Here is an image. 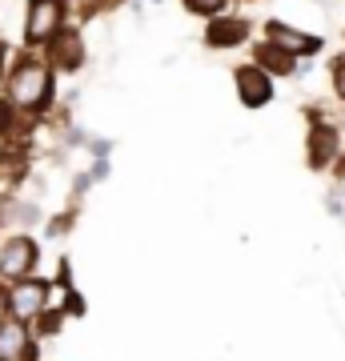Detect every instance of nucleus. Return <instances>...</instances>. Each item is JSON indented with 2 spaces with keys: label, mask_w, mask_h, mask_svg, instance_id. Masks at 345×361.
Returning a JSON list of instances; mask_svg holds the SVG:
<instances>
[{
  "label": "nucleus",
  "mask_w": 345,
  "mask_h": 361,
  "mask_svg": "<svg viewBox=\"0 0 345 361\" xmlns=\"http://www.w3.org/2000/svg\"><path fill=\"white\" fill-rule=\"evenodd\" d=\"M52 97V73L37 61H25V65L13 73V85H8V101L20 109V113H37L44 109Z\"/></svg>",
  "instance_id": "1"
},
{
  "label": "nucleus",
  "mask_w": 345,
  "mask_h": 361,
  "mask_svg": "<svg viewBox=\"0 0 345 361\" xmlns=\"http://www.w3.org/2000/svg\"><path fill=\"white\" fill-rule=\"evenodd\" d=\"M61 20H64L61 0H32V4H28V20H25V37L32 40V44L52 40L56 28H61Z\"/></svg>",
  "instance_id": "2"
},
{
  "label": "nucleus",
  "mask_w": 345,
  "mask_h": 361,
  "mask_svg": "<svg viewBox=\"0 0 345 361\" xmlns=\"http://www.w3.org/2000/svg\"><path fill=\"white\" fill-rule=\"evenodd\" d=\"M237 97L245 109H261L273 97V80L265 68H237Z\"/></svg>",
  "instance_id": "3"
},
{
  "label": "nucleus",
  "mask_w": 345,
  "mask_h": 361,
  "mask_svg": "<svg viewBox=\"0 0 345 361\" xmlns=\"http://www.w3.org/2000/svg\"><path fill=\"white\" fill-rule=\"evenodd\" d=\"M32 261H37V245L28 237H13L8 245L0 249V273L4 277H25L32 269Z\"/></svg>",
  "instance_id": "4"
},
{
  "label": "nucleus",
  "mask_w": 345,
  "mask_h": 361,
  "mask_svg": "<svg viewBox=\"0 0 345 361\" xmlns=\"http://www.w3.org/2000/svg\"><path fill=\"white\" fill-rule=\"evenodd\" d=\"M269 44H282L289 56H297V52H305V56H313V52H321V40L309 37V32H297V28L289 25H269Z\"/></svg>",
  "instance_id": "5"
},
{
  "label": "nucleus",
  "mask_w": 345,
  "mask_h": 361,
  "mask_svg": "<svg viewBox=\"0 0 345 361\" xmlns=\"http://www.w3.org/2000/svg\"><path fill=\"white\" fill-rule=\"evenodd\" d=\"M44 301H49V285H44V281L16 285L13 297H8V305H13L16 317H37V313L44 310Z\"/></svg>",
  "instance_id": "6"
},
{
  "label": "nucleus",
  "mask_w": 345,
  "mask_h": 361,
  "mask_svg": "<svg viewBox=\"0 0 345 361\" xmlns=\"http://www.w3.org/2000/svg\"><path fill=\"white\" fill-rule=\"evenodd\" d=\"M49 49H52V65L68 68V73H73V68H80V61H85V44H80L77 32H61Z\"/></svg>",
  "instance_id": "7"
},
{
  "label": "nucleus",
  "mask_w": 345,
  "mask_h": 361,
  "mask_svg": "<svg viewBox=\"0 0 345 361\" xmlns=\"http://www.w3.org/2000/svg\"><path fill=\"white\" fill-rule=\"evenodd\" d=\"M205 37H209L213 49H233V44H241L245 40V20H237V16H217Z\"/></svg>",
  "instance_id": "8"
},
{
  "label": "nucleus",
  "mask_w": 345,
  "mask_h": 361,
  "mask_svg": "<svg viewBox=\"0 0 345 361\" xmlns=\"http://www.w3.org/2000/svg\"><path fill=\"white\" fill-rule=\"evenodd\" d=\"M28 349V334L20 322H4L0 325V361H20Z\"/></svg>",
  "instance_id": "9"
},
{
  "label": "nucleus",
  "mask_w": 345,
  "mask_h": 361,
  "mask_svg": "<svg viewBox=\"0 0 345 361\" xmlns=\"http://www.w3.org/2000/svg\"><path fill=\"white\" fill-rule=\"evenodd\" d=\"M333 153H337V133H333L329 125H317L313 137H309V165H313V169L329 165Z\"/></svg>",
  "instance_id": "10"
},
{
  "label": "nucleus",
  "mask_w": 345,
  "mask_h": 361,
  "mask_svg": "<svg viewBox=\"0 0 345 361\" xmlns=\"http://www.w3.org/2000/svg\"><path fill=\"white\" fill-rule=\"evenodd\" d=\"M257 65L265 68V73H273V77H289L293 73V56L282 44H261L257 49Z\"/></svg>",
  "instance_id": "11"
},
{
  "label": "nucleus",
  "mask_w": 345,
  "mask_h": 361,
  "mask_svg": "<svg viewBox=\"0 0 345 361\" xmlns=\"http://www.w3.org/2000/svg\"><path fill=\"white\" fill-rule=\"evenodd\" d=\"M25 173H28V165H25V157H20V153H13V149H4V153H0V189L20 185Z\"/></svg>",
  "instance_id": "12"
},
{
  "label": "nucleus",
  "mask_w": 345,
  "mask_h": 361,
  "mask_svg": "<svg viewBox=\"0 0 345 361\" xmlns=\"http://www.w3.org/2000/svg\"><path fill=\"white\" fill-rule=\"evenodd\" d=\"M185 8H189V13H197V16H213V13H221V8H225V0H185Z\"/></svg>",
  "instance_id": "13"
},
{
  "label": "nucleus",
  "mask_w": 345,
  "mask_h": 361,
  "mask_svg": "<svg viewBox=\"0 0 345 361\" xmlns=\"http://www.w3.org/2000/svg\"><path fill=\"white\" fill-rule=\"evenodd\" d=\"M333 77H337V92H341V101H345V56L337 61V68H333Z\"/></svg>",
  "instance_id": "14"
},
{
  "label": "nucleus",
  "mask_w": 345,
  "mask_h": 361,
  "mask_svg": "<svg viewBox=\"0 0 345 361\" xmlns=\"http://www.w3.org/2000/svg\"><path fill=\"white\" fill-rule=\"evenodd\" d=\"M40 325H44L49 334H56V325H61V317H56V313H49V317H44V322H40Z\"/></svg>",
  "instance_id": "15"
},
{
  "label": "nucleus",
  "mask_w": 345,
  "mask_h": 361,
  "mask_svg": "<svg viewBox=\"0 0 345 361\" xmlns=\"http://www.w3.org/2000/svg\"><path fill=\"white\" fill-rule=\"evenodd\" d=\"M4 310H13V305H8V297L0 293V313H4ZM0 325H4V322H0Z\"/></svg>",
  "instance_id": "16"
},
{
  "label": "nucleus",
  "mask_w": 345,
  "mask_h": 361,
  "mask_svg": "<svg viewBox=\"0 0 345 361\" xmlns=\"http://www.w3.org/2000/svg\"><path fill=\"white\" fill-rule=\"evenodd\" d=\"M0 77H4V49H0Z\"/></svg>",
  "instance_id": "17"
}]
</instances>
